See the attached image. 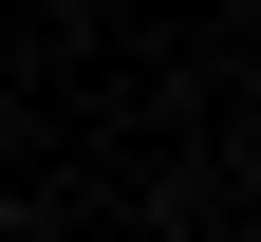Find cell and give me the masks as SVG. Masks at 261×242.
Returning a JSON list of instances; mask_svg holds the SVG:
<instances>
[]
</instances>
